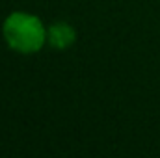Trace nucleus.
I'll list each match as a JSON object with an SVG mask.
<instances>
[{"mask_svg":"<svg viewBox=\"0 0 160 158\" xmlns=\"http://www.w3.org/2000/svg\"><path fill=\"white\" fill-rule=\"evenodd\" d=\"M2 34L9 48L21 54H34L47 43V28L43 26L41 19L22 11H13L6 17Z\"/></svg>","mask_w":160,"mask_h":158,"instance_id":"nucleus-1","label":"nucleus"},{"mask_svg":"<svg viewBox=\"0 0 160 158\" xmlns=\"http://www.w3.org/2000/svg\"><path fill=\"white\" fill-rule=\"evenodd\" d=\"M77 41V32L67 22H54L47 30V43L54 50H65Z\"/></svg>","mask_w":160,"mask_h":158,"instance_id":"nucleus-2","label":"nucleus"}]
</instances>
